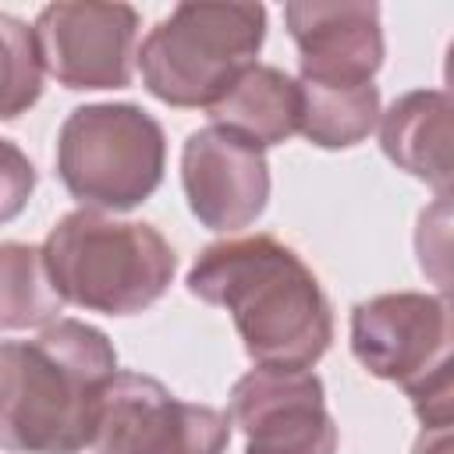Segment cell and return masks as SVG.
<instances>
[{
	"label": "cell",
	"mask_w": 454,
	"mask_h": 454,
	"mask_svg": "<svg viewBox=\"0 0 454 454\" xmlns=\"http://www.w3.org/2000/svg\"><path fill=\"white\" fill-rule=\"evenodd\" d=\"M188 294L227 309L255 365L312 369L333 340V309L309 262L273 234L206 245L184 273Z\"/></svg>",
	"instance_id": "6da1fadb"
},
{
	"label": "cell",
	"mask_w": 454,
	"mask_h": 454,
	"mask_svg": "<svg viewBox=\"0 0 454 454\" xmlns=\"http://www.w3.org/2000/svg\"><path fill=\"white\" fill-rule=\"evenodd\" d=\"M117 376L114 340L82 319H57L32 340H0V447L82 454Z\"/></svg>",
	"instance_id": "7a4b0ae2"
},
{
	"label": "cell",
	"mask_w": 454,
	"mask_h": 454,
	"mask_svg": "<svg viewBox=\"0 0 454 454\" xmlns=\"http://www.w3.org/2000/svg\"><path fill=\"white\" fill-rule=\"evenodd\" d=\"M39 248L60 301L103 316L145 312L177 273V252L153 223L96 209L64 213Z\"/></svg>",
	"instance_id": "3957f363"
},
{
	"label": "cell",
	"mask_w": 454,
	"mask_h": 454,
	"mask_svg": "<svg viewBox=\"0 0 454 454\" xmlns=\"http://www.w3.org/2000/svg\"><path fill=\"white\" fill-rule=\"evenodd\" d=\"M262 43V4H177L142 39L135 71L160 103L206 110L248 64H255Z\"/></svg>",
	"instance_id": "277c9868"
},
{
	"label": "cell",
	"mask_w": 454,
	"mask_h": 454,
	"mask_svg": "<svg viewBox=\"0 0 454 454\" xmlns=\"http://www.w3.org/2000/svg\"><path fill=\"white\" fill-rule=\"evenodd\" d=\"M53 163L82 209L128 213L160 188L167 135L138 103H85L64 117Z\"/></svg>",
	"instance_id": "5b68a950"
},
{
	"label": "cell",
	"mask_w": 454,
	"mask_h": 454,
	"mask_svg": "<svg viewBox=\"0 0 454 454\" xmlns=\"http://www.w3.org/2000/svg\"><path fill=\"white\" fill-rule=\"evenodd\" d=\"M351 355L397 383L422 429L450 426V301L429 291H387L351 309Z\"/></svg>",
	"instance_id": "8992f818"
},
{
	"label": "cell",
	"mask_w": 454,
	"mask_h": 454,
	"mask_svg": "<svg viewBox=\"0 0 454 454\" xmlns=\"http://www.w3.org/2000/svg\"><path fill=\"white\" fill-rule=\"evenodd\" d=\"M231 415L174 397L156 376L117 369L103 394L96 454H227Z\"/></svg>",
	"instance_id": "52a82bcc"
},
{
	"label": "cell",
	"mask_w": 454,
	"mask_h": 454,
	"mask_svg": "<svg viewBox=\"0 0 454 454\" xmlns=\"http://www.w3.org/2000/svg\"><path fill=\"white\" fill-rule=\"evenodd\" d=\"M142 14L131 4L57 0L46 4L32 35L43 71L74 92L128 89L135 78Z\"/></svg>",
	"instance_id": "ba28073f"
},
{
	"label": "cell",
	"mask_w": 454,
	"mask_h": 454,
	"mask_svg": "<svg viewBox=\"0 0 454 454\" xmlns=\"http://www.w3.org/2000/svg\"><path fill=\"white\" fill-rule=\"evenodd\" d=\"M227 415L245 433V454H337L340 447L326 387L312 369H248L231 387Z\"/></svg>",
	"instance_id": "9c48e42d"
},
{
	"label": "cell",
	"mask_w": 454,
	"mask_h": 454,
	"mask_svg": "<svg viewBox=\"0 0 454 454\" xmlns=\"http://www.w3.org/2000/svg\"><path fill=\"white\" fill-rule=\"evenodd\" d=\"M181 188L192 216L213 234H238L252 227L270 202V163L252 142L199 128L181 145Z\"/></svg>",
	"instance_id": "30bf717a"
},
{
	"label": "cell",
	"mask_w": 454,
	"mask_h": 454,
	"mask_svg": "<svg viewBox=\"0 0 454 454\" xmlns=\"http://www.w3.org/2000/svg\"><path fill=\"white\" fill-rule=\"evenodd\" d=\"M284 25L298 46V82L358 85L383 67V21L372 0H291Z\"/></svg>",
	"instance_id": "8fae6325"
},
{
	"label": "cell",
	"mask_w": 454,
	"mask_h": 454,
	"mask_svg": "<svg viewBox=\"0 0 454 454\" xmlns=\"http://www.w3.org/2000/svg\"><path fill=\"white\" fill-rule=\"evenodd\" d=\"M383 156L450 199V96L443 89H411L380 114Z\"/></svg>",
	"instance_id": "7c38bea8"
},
{
	"label": "cell",
	"mask_w": 454,
	"mask_h": 454,
	"mask_svg": "<svg viewBox=\"0 0 454 454\" xmlns=\"http://www.w3.org/2000/svg\"><path fill=\"white\" fill-rule=\"evenodd\" d=\"M206 117L213 128H223L266 153L270 145H284L291 135H298L301 92L287 71L255 60L223 89L213 106H206Z\"/></svg>",
	"instance_id": "4fadbf2b"
},
{
	"label": "cell",
	"mask_w": 454,
	"mask_h": 454,
	"mask_svg": "<svg viewBox=\"0 0 454 454\" xmlns=\"http://www.w3.org/2000/svg\"><path fill=\"white\" fill-rule=\"evenodd\" d=\"M298 92H301L298 135H305L316 149H355L376 131L383 114L376 82H358V85L298 82Z\"/></svg>",
	"instance_id": "5bb4252c"
},
{
	"label": "cell",
	"mask_w": 454,
	"mask_h": 454,
	"mask_svg": "<svg viewBox=\"0 0 454 454\" xmlns=\"http://www.w3.org/2000/svg\"><path fill=\"white\" fill-rule=\"evenodd\" d=\"M64 312L50 284L43 248L28 241H0V330H43Z\"/></svg>",
	"instance_id": "9a60e30c"
},
{
	"label": "cell",
	"mask_w": 454,
	"mask_h": 454,
	"mask_svg": "<svg viewBox=\"0 0 454 454\" xmlns=\"http://www.w3.org/2000/svg\"><path fill=\"white\" fill-rule=\"evenodd\" d=\"M43 78L32 25L0 11V121L28 114L43 96Z\"/></svg>",
	"instance_id": "2e32d148"
},
{
	"label": "cell",
	"mask_w": 454,
	"mask_h": 454,
	"mask_svg": "<svg viewBox=\"0 0 454 454\" xmlns=\"http://www.w3.org/2000/svg\"><path fill=\"white\" fill-rule=\"evenodd\" d=\"M35 163L25 156L21 145L11 138H0V223H11L25 213L32 192H35Z\"/></svg>",
	"instance_id": "e0dca14e"
}]
</instances>
